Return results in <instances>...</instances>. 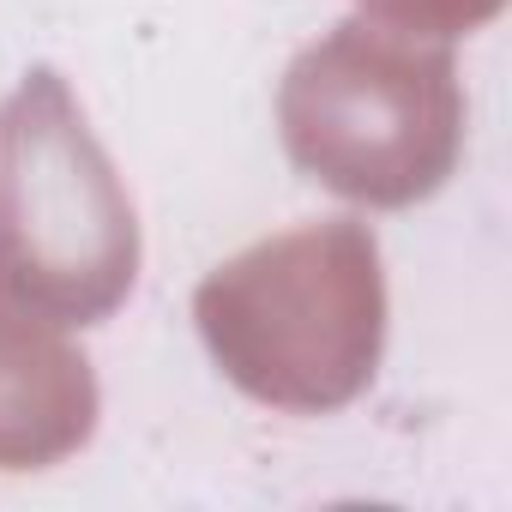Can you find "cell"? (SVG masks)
I'll return each mask as SVG.
<instances>
[{
  "instance_id": "obj_1",
  "label": "cell",
  "mask_w": 512,
  "mask_h": 512,
  "mask_svg": "<svg viewBox=\"0 0 512 512\" xmlns=\"http://www.w3.org/2000/svg\"><path fill=\"white\" fill-rule=\"evenodd\" d=\"M139 266L133 205L55 73L0 109V296L55 326L103 320Z\"/></svg>"
},
{
  "instance_id": "obj_3",
  "label": "cell",
  "mask_w": 512,
  "mask_h": 512,
  "mask_svg": "<svg viewBox=\"0 0 512 512\" xmlns=\"http://www.w3.org/2000/svg\"><path fill=\"white\" fill-rule=\"evenodd\" d=\"M284 139L314 181L350 199L398 205L428 193L452 139L446 67L344 25L296 61L284 85Z\"/></svg>"
},
{
  "instance_id": "obj_4",
  "label": "cell",
  "mask_w": 512,
  "mask_h": 512,
  "mask_svg": "<svg viewBox=\"0 0 512 512\" xmlns=\"http://www.w3.org/2000/svg\"><path fill=\"white\" fill-rule=\"evenodd\" d=\"M97 386L85 356H73L37 320L0 314V470L49 464L91 434Z\"/></svg>"
},
{
  "instance_id": "obj_2",
  "label": "cell",
  "mask_w": 512,
  "mask_h": 512,
  "mask_svg": "<svg viewBox=\"0 0 512 512\" xmlns=\"http://www.w3.org/2000/svg\"><path fill=\"white\" fill-rule=\"evenodd\" d=\"M217 362L272 404H338L380 344L374 241L350 223L266 241L199 290Z\"/></svg>"
}]
</instances>
